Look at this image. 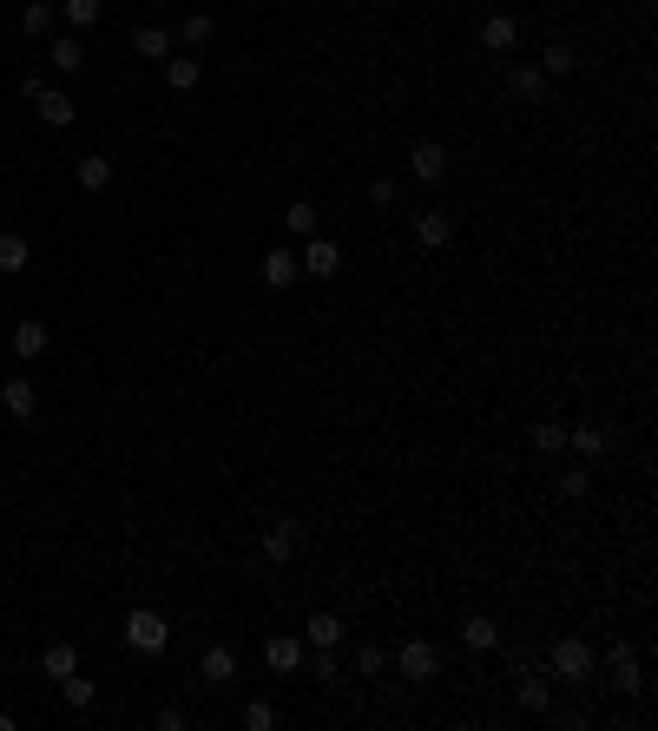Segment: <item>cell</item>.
Returning a JSON list of instances; mask_svg holds the SVG:
<instances>
[{
	"mask_svg": "<svg viewBox=\"0 0 658 731\" xmlns=\"http://www.w3.org/2000/svg\"><path fill=\"white\" fill-rule=\"evenodd\" d=\"M448 172H455V152L441 139H415L408 145V178L415 185H448Z\"/></svg>",
	"mask_w": 658,
	"mask_h": 731,
	"instance_id": "obj_1",
	"label": "cell"
},
{
	"mask_svg": "<svg viewBox=\"0 0 658 731\" xmlns=\"http://www.w3.org/2000/svg\"><path fill=\"white\" fill-rule=\"evenodd\" d=\"M126 646L145 652V659H152V652H165V646H172V626H165V613H152V606H132V613H126Z\"/></svg>",
	"mask_w": 658,
	"mask_h": 731,
	"instance_id": "obj_2",
	"label": "cell"
},
{
	"mask_svg": "<svg viewBox=\"0 0 658 731\" xmlns=\"http://www.w3.org/2000/svg\"><path fill=\"white\" fill-rule=\"evenodd\" d=\"M395 666H402V679H408V685H428V679L441 672V646H435V639H402Z\"/></svg>",
	"mask_w": 658,
	"mask_h": 731,
	"instance_id": "obj_3",
	"label": "cell"
},
{
	"mask_svg": "<svg viewBox=\"0 0 658 731\" xmlns=\"http://www.w3.org/2000/svg\"><path fill=\"white\" fill-rule=\"evenodd\" d=\"M27 99H33V112H40V119H47V126L53 132H66V126H73V99H66L60 93V86H47V80H40V73H33V80H27Z\"/></svg>",
	"mask_w": 658,
	"mask_h": 731,
	"instance_id": "obj_4",
	"label": "cell"
},
{
	"mask_svg": "<svg viewBox=\"0 0 658 731\" xmlns=\"http://www.w3.org/2000/svg\"><path fill=\"white\" fill-rule=\"evenodd\" d=\"M303 541H310V534H303V521H270L264 527V560H270V567H283V560L303 554Z\"/></svg>",
	"mask_w": 658,
	"mask_h": 731,
	"instance_id": "obj_5",
	"label": "cell"
},
{
	"mask_svg": "<svg viewBox=\"0 0 658 731\" xmlns=\"http://www.w3.org/2000/svg\"><path fill=\"white\" fill-rule=\"evenodd\" d=\"M408 231H415V244H428V251H441V244H455V211L428 205V211H415V218H408Z\"/></svg>",
	"mask_w": 658,
	"mask_h": 731,
	"instance_id": "obj_6",
	"label": "cell"
},
{
	"mask_svg": "<svg viewBox=\"0 0 658 731\" xmlns=\"http://www.w3.org/2000/svg\"><path fill=\"white\" fill-rule=\"evenodd\" d=\"M0 409L14 415V422H40V389H33V376H7L0 382Z\"/></svg>",
	"mask_w": 658,
	"mask_h": 731,
	"instance_id": "obj_7",
	"label": "cell"
},
{
	"mask_svg": "<svg viewBox=\"0 0 658 731\" xmlns=\"http://www.w3.org/2000/svg\"><path fill=\"white\" fill-rule=\"evenodd\" d=\"M547 73H540V66H527V60H514L507 66V93L520 99V106H547Z\"/></svg>",
	"mask_w": 658,
	"mask_h": 731,
	"instance_id": "obj_8",
	"label": "cell"
},
{
	"mask_svg": "<svg viewBox=\"0 0 658 731\" xmlns=\"http://www.w3.org/2000/svg\"><path fill=\"white\" fill-rule=\"evenodd\" d=\"M553 672H560L566 685H580L586 672H593V646H586V639H573V633H566L560 646H553Z\"/></svg>",
	"mask_w": 658,
	"mask_h": 731,
	"instance_id": "obj_9",
	"label": "cell"
},
{
	"mask_svg": "<svg viewBox=\"0 0 658 731\" xmlns=\"http://www.w3.org/2000/svg\"><path fill=\"white\" fill-rule=\"evenodd\" d=\"M297 264H303V277H316V284H329V277L343 271V251H336V244H329V238H303V257H297Z\"/></svg>",
	"mask_w": 658,
	"mask_h": 731,
	"instance_id": "obj_10",
	"label": "cell"
},
{
	"mask_svg": "<svg viewBox=\"0 0 658 731\" xmlns=\"http://www.w3.org/2000/svg\"><path fill=\"white\" fill-rule=\"evenodd\" d=\"M606 672H612V685H619V692H645V672H639V652H632V639H619V646H612Z\"/></svg>",
	"mask_w": 658,
	"mask_h": 731,
	"instance_id": "obj_11",
	"label": "cell"
},
{
	"mask_svg": "<svg viewBox=\"0 0 658 731\" xmlns=\"http://www.w3.org/2000/svg\"><path fill=\"white\" fill-rule=\"evenodd\" d=\"M257 277H264L270 290H290V284H297V277H303V264H297V251H283V244H277V251H264V264H257Z\"/></svg>",
	"mask_w": 658,
	"mask_h": 731,
	"instance_id": "obj_12",
	"label": "cell"
},
{
	"mask_svg": "<svg viewBox=\"0 0 658 731\" xmlns=\"http://www.w3.org/2000/svg\"><path fill=\"white\" fill-rule=\"evenodd\" d=\"M47 343H53V330H47L40 317H20V323H14V356H20V363L47 356Z\"/></svg>",
	"mask_w": 658,
	"mask_h": 731,
	"instance_id": "obj_13",
	"label": "cell"
},
{
	"mask_svg": "<svg viewBox=\"0 0 658 731\" xmlns=\"http://www.w3.org/2000/svg\"><path fill=\"white\" fill-rule=\"evenodd\" d=\"M481 47L487 53H514L520 47V20L514 14H487L481 20Z\"/></svg>",
	"mask_w": 658,
	"mask_h": 731,
	"instance_id": "obj_14",
	"label": "cell"
},
{
	"mask_svg": "<svg viewBox=\"0 0 658 731\" xmlns=\"http://www.w3.org/2000/svg\"><path fill=\"white\" fill-rule=\"evenodd\" d=\"M40 672L60 685L66 672H79V646H73V639H47V646H40Z\"/></svg>",
	"mask_w": 658,
	"mask_h": 731,
	"instance_id": "obj_15",
	"label": "cell"
},
{
	"mask_svg": "<svg viewBox=\"0 0 658 731\" xmlns=\"http://www.w3.org/2000/svg\"><path fill=\"white\" fill-rule=\"evenodd\" d=\"M198 80H204L198 53H172V60H165V86H172V93H198Z\"/></svg>",
	"mask_w": 658,
	"mask_h": 731,
	"instance_id": "obj_16",
	"label": "cell"
},
{
	"mask_svg": "<svg viewBox=\"0 0 658 731\" xmlns=\"http://www.w3.org/2000/svg\"><path fill=\"white\" fill-rule=\"evenodd\" d=\"M198 679H204V685H231V679H237V652H231V646H204Z\"/></svg>",
	"mask_w": 658,
	"mask_h": 731,
	"instance_id": "obj_17",
	"label": "cell"
},
{
	"mask_svg": "<svg viewBox=\"0 0 658 731\" xmlns=\"http://www.w3.org/2000/svg\"><path fill=\"white\" fill-rule=\"evenodd\" d=\"M343 613H310V620H303V646H343Z\"/></svg>",
	"mask_w": 658,
	"mask_h": 731,
	"instance_id": "obj_18",
	"label": "cell"
},
{
	"mask_svg": "<svg viewBox=\"0 0 658 731\" xmlns=\"http://www.w3.org/2000/svg\"><path fill=\"white\" fill-rule=\"evenodd\" d=\"M264 666H270V672H297V666H303V639H297V633H277V639L264 646Z\"/></svg>",
	"mask_w": 658,
	"mask_h": 731,
	"instance_id": "obj_19",
	"label": "cell"
},
{
	"mask_svg": "<svg viewBox=\"0 0 658 731\" xmlns=\"http://www.w3.org/2000/svg\"><path fill=\"white\" fill-rule=\"evenodd\" d=\"M461 646L468 652H494L501 646V626L487 620V613H468V620H461Z\"/></svg>",
	"mask_w": 658,
	"mask_h": 731,
	"instance_id": "obj_20",
	"label": "cell"
},
{
	"mask_svg": "<svg viewBox=\"0 0 658 731\" xmlns=\"http://www.w3.org/2000/svg\"><path fill=\"white\" fill-rule=\"evenodd\" d=\"M514 705H520V712H547V705H553V685L540 679V672H520V685H514Z\"/></svg>",
	"mask_w": 658,
	"mask_h": 731,
	"instance_id": "obj_21",
	"label": "cell"
},
{
	"mask_svg": "<svg viewBox=\"0 0 658 731\" xmlns=\"http://www.w3.org/2000/svg\"><path fill=\"white\" fill-rule=\"evenodd\" d=\"M27 264H33V244L20 231H0V277H20Z\"/></svg>",
	"mask_w": 658,
	"mask_h": 731,
	"instance_id": "obj_22",
	"label": "cell"
},
{
	"mask_svg": "<svg viewBox=\"0 0 658 731\" xmlns=\"http://www.w3.org/2000/svg\"><path fill=\"white\" fill-rule=\"evenodd\" d=\"M316 224H323V205H316V198H297V205L283 211V231H290V238H316Z\"/></svg>",
	"mask_w": 658,
	"mask_h": 731,
	"instance_id": "obj_23",
	"label": "cell"
},
{
	"mask_svg": "<svg viewBox=\"0 0 658 731\" xmlns=\"http://www.w3.org/2000/svg\"><path fill=\"white\" fill-rule=\"evenodd\" d=\"M47 60L60 66V73H86V47H79V33H60V40L47 47Z\"/></svg>",
	"mask_w": 658,
	"mask_h": 731,
	"instance_id": "obj_24",
	"label": "cell"
},
{
	"mask_svg": "<svg viewBox=\"0 0 658 731\" xmlns=\"http://www.w3.org/2000/svg\"><path fill=\"white\" fill-rule=\"evenodd\" d=\"M566 448H580V455H606V448H612V429L580 422V429H566Z\"/></svg>",
	"mask_w": 658,
	"mask_h": 731,
	"instance_id": "obj_25",
	"label": "cell"
},
{
	"mask_svg": "<svg viewBox=\"0 0 658 731\" xmlns=\"http://www.w3.org/2000/svg\"><path fill=\"white\" fill-rule=\"evenodd\" d=\"M99 14H106V0H66V7H60L66 33H86V27H99Z\"/></svg>",
	"mask_w": 658,
	"mask_h": 731,
	"instance_id": "obj_26",
	"label": "cell"
},
{
	"mask_svg": "<svg viewBox=\"0 0 658 731\" xmlns=\"http://www.w3.org/2000/svg\"><path fill=\"white\" fill-rule=\"evenodd\" d=\"M60 699L73 705V712H93V699H99V685L86 679V672H66V679H60Z\"/></svg>",
	"mask_w": 658,
	"mask_h": 731,
	"instance_id": "obj_27",
	"label": "cell"
},
{
	"mask_svg": "<svg viewBox=\"0 0 658 731\" xmlns=\"http://www.w3.org/2000/svg\"><path fill=\"white\" fill-rule=\"evenodd\" d=\"M132 53H145V60H172V33L165 27H139L132 33Z\"/></svg>",
	"mask_w": 658,
	"mask_h": 731,
	"instance_id": "obj_28",
	"label": "cell"
},
{
	"mask_svg": "<svg viewBox=\"0 0 658 731\" xmlns=\"http://www.w3.org/2000/svg\"><path fill=\"white\" fill-rule=\"evenodd\" d=\"M73 178H79V191H106L112 185V159H99V152H93V159L73 165Z\"/></svg>",
	"mask_w": 658,
	"mask_h": 731,
	"instance_id": "obj_29",
	"label": "cell"
},
{
	"mask_svg": "<svg viewBox=\"0 0 658 731\" xmlns=\"http://www.w3.org/2000/svg\"><path fill=\"white\" fill-rule=\"evenodd\" d=\"M53 20H60V7H53V0H27V14H20V27H27L33 40H47V33H53Z\"/></svg>",
	"mask_w": 658,
	"mask_h": 731,
	"instance_id": "obj_30",
	"label": "cell"
},
{
	"mask_svg": "<svg viewBox=\"0 0 658 731\" xmlns=\"http://www.w3.org/2000/svg\"><path fill=\"white\" fill-rule=\"evenodd\" d=\"M178 40H185L191 53H198V47H211V40H218V20H211V14H185V27H178Z\"/></svg>",
	"mask_w": 658,
	"mask_h": 731,
	"instance_id": "obj_31",
	"label": "cell"
},
{
	"mask_svg": "<svg viewBox=\"0 0 658 731\" xmlns=\"http://www.w3.org/2000/svg\"><path fill=\"white\" fill-rule=\"evenodd\" d=\"M573 66H580V53L566 47V40H553V47L540 53V73H547V80H566V73H573Z\"/></svg>",
	"mask_w": 658,
	"mask_h": 731,
	"instance_id": "obj_32",
	"label": "cell"
},
{
	"mask_svg": "<svg viewBox=\"0 0 658 731\" xmlns=\"http://www.w3.org/2000/svg\"><path fill=\"white\" fill-rule=\"evenodd\" d=\"M533 448H540V455H566V422H533Z\"/></svg>",
	"mask_w": 658,
	"mask_h": 731,
	"instance_id": "obj_33",
	"label": "cell"
},
{
	"mask_svg": "<svg viewBox=\"0 0 658 731\" xmlns=\"http://www.w3.org/2000/svg\"><path fill=\"white\" fill-rule=\"evenodd\" d=\"M336 646H310V679H336Z\"/></svg>",
	"mask_w": 658,
	"mask_h": 731,
	"instance_id": "obj_34",
	"label": "cell"
},
{
	"mask_svg": "<svg viewBox=\"0 0 658 731\" xmlns=\"http://www.w3.org/2000/svg\"><path fill=\"white\" fill-rule=\"evenodd\" d=\"M244 725H251V731H270V725H277V705H270V699H251V705H244Z\"/></svg>",
	"mask_w": 658,
	"mask_h": 731,
	"instance_id": "obj_35",
	"label": "cell"
},
{
	"mask_svg": "<svg viewBox=\"0 0 658 731\" xmlns=\"http://www.w3.org/2000/svg\"><path fill=\"white\" fill-rule=\"evenodd\" d=\"M382 666H389V652H382V646H356V672H362V679H376Z\"/></svg>",
	"mask_w": 658,
	"mask_h": 731,
	"instance_id": "obj_36",
	"label": "cell"
},
{
	"mask_svg": "<svg viewBox=\"0 0 658 731\" xmlns=\"http://www.w3.org/2000/svg\"><path fill=\"white\" fill-rule=\"evenodd\" d=\"M369 205H382V211L402 205V185H395V178H376V185H369Z\"/></svg>",
	"mask_w": 658,
	"mask_h": 731,
	"instance_id": "obj_37",
	"label": "cell"
},
{
	"mask_svg": "<svg viewBox=\"0 0 658 731\" xmlns=\"http://www.w3.org/2000/svg\"><path fill=\"white\" fill-rule=\"evenodd\" d=\"M560 494H566V501H586V494H593V475H580V468L560 475Z\"/></svg>",
	"mask_w": 658,
	"mask_h": 731,
	"instance_id": "obj_38",
	"label": "cell"
},
{
	"mask_svg": "<svg viewBox=\"0 0 658 731\" xmlns=\"http://www.w3.org/2000/svg\"><path fill=\"white\" fill-rule=\"evenodd\" d=\"M152 725H158V731H185L191 718H185V705H158V718H152Z\"/></svg>",
	"mask_w": 658,
	"mask_h": 731,
	"instance_id": "obj_39",
	"label": "cell"
}]
</instances>
